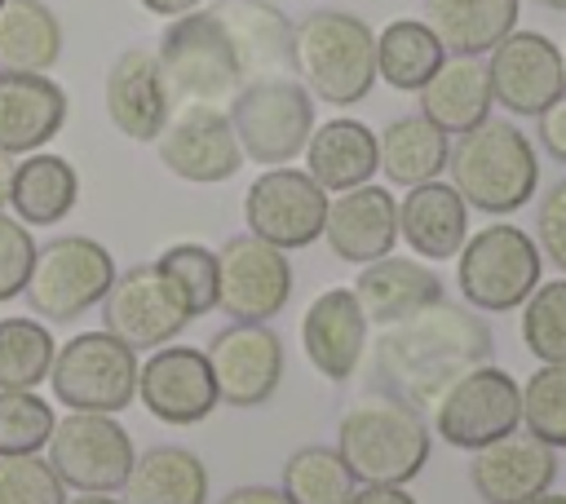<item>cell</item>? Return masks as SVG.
Segmentation results:
<instances>
[{"label": "cell", "mask_w": 566, "mask_h": 504, "mask_svg": "<svg viewBox=\"0 0 566 504\" xmlns=\"http://www.w3.org/2000/svg\"><path fill=\"white\" fill-rule=\"evenodd\" d=\"M336 451L358 486H407L429 464V424L411 402L367 389L336 424Z\"/></svg>", "instance_id": "7a4b0ae2"}, {"label": "cell", "mask_w": 566, "mask_h": 504, "mask_svg": "<svg viewBox=\"0 0 566 504\" xmlns=\"http://www.w3.org/2000/svg\"><path fill=\"white\" fill-rule=\"evenodd\" d=\"M44 460L53 464V473L62 477L66 491H84V495H111L124 486L137 451L128 429L115 416L102 411H66L53 420Z\"/></svg>", "instance_id": "30bf717a"}, {"label": "cell", "mask_w": 566, "mask_h": 504, "mask_svg": "<svg viewBox=\"0 0 566 504\" xmlns=\"http://www.w3.org/2000/svg\"><path fill=\"white\" fill-rule=\"evenodd\" d=\"M221 504H292V500H287L279 486H256V482H248V486L226 491Z\"/></svg>", "instance_id": "f6af8a7d"}, {"label": "cell", "mask_w": 566, "mask_h": 504, "mask_svg": "<svg viewBox=\"0 0 566 504\" xmlns=\"http://www.w3.org/2000/svg\"><path fill=\"white\" fill-rule=\"evenodd\" d=\"M292 75L318 102H363L376 84V31L349 9H310L292 22Z\"/></svg>", "instance_id": "277c9868"}, {"label": "cell", "mask_w": 566, "mask_h": 504, "mask_svg": "<svg viewBox=\"0 0 566 504\" xmlns=\"http://www.w3.org/2000/svg\"><path fill=\"white\" fill-rule=\"evenodd\" d=\"M367 314L354 296V287H327L318 292L301 314V345L318 376L349 380L367 354Z\"/></svg>", "instance_id": "7402d4cb"}, {"label": "cell", "mask_w": 566, "mask_h": 504, "mask_svg": "<svg viewBox=\"0 0 566 504\" xmlns=\"http://www.w3.org/2000/svg\"><path fill=\"white\" fill-rule=\"evenodd\" d=\"M62 57V22L44 0L0 4V71L49 75Z\"/></svg>", "instance_id": "d6a6232c"}, {"label": "cell", "mask_w": 566, "mask_h": 504, "mask_svg": "<svg viewBox=\"0 0 566 504\" xmlns=\"http://www.w3.org/2000/svg\"><path fill=\"white\" fill-rule=\"evenodd\" d=\"M553 477H557V447L539 442L526 429H513L478 447L469 464V482L482 504H526L553 491Z\"/></svg>", "instance_id": "d6986e66"}, {"label": "cell", "mask_w": 566, "mask_h": 504, "mask_svg": "<svg viewBox=\"0 0 566 504\" xmlns=\"http://www.w3.org/2000/svg\"><path fill=\"white\" fill-rule=\"evenodd\" d=\"M35 248L40 243L31 239V225H22L18 217L0 212V301H13L27 287Z\"/></svg>", "instance_id": "b9f144b4"}, {"label": "cell", "mask_w": 566, "mask_h": 504, "mask_svg": "<svg viewBox=\"0 0 566 504\" xmlns=\"http://www.w3.org/2000/svg\"><path fill=\"white\" fill-rule=\"evenodd\" d=\"M119 504H208V469L186 447H150L133 460Z\"/></svg>", "instance_id": "f1b7e54d"}, {"label": "cell", "mask_w": 566, "mask_h": 504, "mask_svg": "<svg viewBox=\"0 0 566 504\" xmlns=\"http://www.w3.org/2000/svg\"><path fill=\"white\" fill-rule=\"evenodd\" d=\"M535 133H539V146L548 150V159L566 164V93L548 111L535 115Z\"/></svg>", "instance_id": "ee69618b"}, {"label": "cell", "mask_w": 566, "mask_h": 504, "mask_svg": "<svg viewBox=\"0 0 566 504\" xmlns=\"http://www.w3.org/2000/svg\"><path fill=\"white\" fill-rule=\"evenodd\" d=\"M159 274L177 287V296L186 301L190 318L217 309V252L203 243H168L155 256Z\"/></svg>", "instance_id": "8d00e7d4"}, {"label": "cell", "mask_w": 566, "mask_h": 504, "mask_svg": "<svg viewBox=\"0 0 566 504\" xmlns=\"http://www.w3.org/2000/svg\"><path fill=\"white\" fill-rule=\"evenodd\" d=\"M155 57H159L168 106H181V102L230 106V97L243 84L234 53L208 9H190V13L172 18L155 44Z\"/></svg>", "instance_id": "52a82bcc"}, {"label": "cell", "mask_w": 566, "mask_h": 504, "mask_svg": "<svg viewBox=\"0 0 566 504\" xmlns=\"http://www.w3.org/2000/svg\"><path fill=\"white\" fill-rule=\"evenodd\" d=\"M217 18L239 80H265V75H292V18L270 0H217L208 4Z\"/></svg>", "instance_id": "ffe728a7"}, {"label": "cell", "mask_w": 566, "mask_h": 504, "mask_svg": "<svg viewBox=\"0 0 566 504\" xmlns=\"http://www.w3.org/2000/svg\"><path fill=\"white\" fill-rule=\"evenodd\" d=\"M354 473L336 447H301L283 464V495L292 504H345L354 495Z\"/></svg>", "instance_id": "e575fe53"}, {"label": "cell", "mask_w": 566, "mask_h": 504, "mask_svg": "<svg viewBox=\"0 0 566 504\" xmlns=\"http://www.w3.org/2000/svg\"><path fill=\"white\" fill-rule=\"evenodd\" d=\"M0 504H66V486L40 451L0 455Z\"/></svg>", "instance_id": "60d3db41"}, {"label": "cell", "mask_w": 566, "mask_h": 504, "mask_svg": "<svg viewBox=\"0 0 566 504\" xmlns=\"http://www.w3.org/2000/svg\"><path fill=\"white\" fill-rule=\"evenodd\" d=\"M517 13L522 0H424V27L464 57H486L517 27Z\"/></svg>", "instance_id": "f546056e"}, {"label": "cell", "mask_w": 566, "mask_h": 504, "mask_svg": "<svg viewBox=\"0 0 566 504\" xmlns=\"http://www.w3.org/2000/svg\"><path fill=\"white\" fill-rule=\"evenodd\" d=\"M53 332L40 318H0V389H35L53 371Z\"/></svg>", "instance_id": "d590c367"}, {"label": "cell", "mask_w": 566, "mask_h": 504, "mask_svg": "<svg viewBox=\"0 0 566 504\" xmlns=\"http://www.w3.org/2000/svg\"><path fill=\"white\" fill-rule=\"evenodd\" d=\"M522 429L548 447H566V363H539L522 385Z\"/></svg>", "instance_id": "ab89813d"}, {"label": "cell", "mask_w": 566, "mask_h": 504, "mask_svg": "<svg viewBox=\"0 0 566 504\" xmlns=\"http://www.w3.org/2000/svg\"><path fill=\"white\" fill-rule=\"evenodd\" d=\"M544 283V252L535 234L513 221L482 225L455 252V287L478 314H509Z\"/></svg>", "instance_id": "5b68a950"}, {"label": "cell", "mask_w": 566, "mask_h": 504, "mask_svg": "<svg viewBox=\"0 0 566 504\" xmlns=\"http://www.w3.org/2000/svg\"><path fill=\"white\" fill-rule=\"evenodd\" d=\"M535 4H544V9H553V13H566V0H535Z\"/></svg>", "instance_id": "816d5d0a"}, {"label": "cell", "mask_w": 566, "mask_h": 504, "mask_svg": "<svg viewBox=\"0 0 566 504\" xmlns=\"http://www.w3.org/2000/svg\"><path fill=\"white\" fill-rule=\"evenodd\" d=\"M376 141H380V172L394 186H420V181L442 177L447 155H451V137L420 111L389 119L376 133Z\"/></svg>", "instance_id": "1f68e13d"}, {"label": "cell", "mask_w": 566, "mask_h": 504, "mask_svg": "<svg viewBox=\"0 0 566 504\" xmlns=\"http://www.w3.org/2000/svg\"><path fill=\"white\" fill-rule=\"evenodd\" d=\"M226 111L243 159L261 168L292 164L314 133V97L296 75L243 80Z\"/></svg>", "instance_id": "8992f818"}, {"label": "cell", "mask_w": 566, "mask_h": 504, "mask_svg": "<svg viewBox=\"0 0 566 504\" xmlns=\"http://www.w3.org/2000/svg\"><path fill=\"white\" fill-rule=\"evenodd\" d=\"M526 504H566V495H553V491H544V495H535V500H526Z\"/></svg>", "instance_id": "f907efd6"}, {"label": "cell", "mask_w": 566, "mask_h": 504, "mask_svg": "<svg viewBox=\"0 0 566 504\" xmlns=\"http://www.w3.org/2000/svg\"><path fill=\"white\" fill-rule=\"evenodd\" d=\"M327 190L292 164L279 168H261V177L248 186L243 195V221L248 234L292 252V248H310L314 239H323V221H327Z\"/></svg>", "instance_id": "7c38bea8"}, {"label": "cell", "mask_w": 566, "mask_h": 504, "mask_svg": "<svg viewBox=\"0 0 566 504\" xmlns=\"http://www.w3.org/2000/svg\"><path fill=\"white\" fill-rule=\"evenodd\" d=\"M323 239L336 261L367 265L376 256H389L398 243V199L389 186H354L327 199Z\"/></svg>", "instance_id": "44dd1931"}, {"label": "cell", "mask_w": 566, "mask_h": 504, "mask_svg": "<svg viewBox=\"0 0 566 504\" xmlns=\"http://www.w3.org/2000/svg\"><path fill=\"white\" fill-rule=\"evenodd\" d=\"M416 97H420V115L433 119L447 137L478 128L482 119H491V106H495L491 80H486V57L447 53L442 66L429 75V84Z\"/></svg>", "instance_id": "83f0119b"}, {"label": "cell", "mask_w": 566, "mask_h": 504, "mask_svg": "<svg viewBox=\"0 0 566 504\" xmlns=\"http://www.w3.org/2000/svg\"><path fill=\"white\" fill-rule=\"evenodd\" d=\"M345 504H416V495H407V486H354Z\"/></svg>", "instance_id": "bcb514c9"}, {"label": "cell", "mask_w": 566, "mask_h": 504, "mask_svg": "<svg viewBox=\"0 0 566 504\" xmlns=\"http://www.w3.org/2000/svg\"><path fill=\"white\" fill-rule=\"evenodd\" d=\"M522 345L539 363H566V279H548L522 301Z\"/></svg>", "instance_id": "f35d334b"}, {"label": "cell", "mask_w": 566, "mask_h": 504, "mask_svg": "<svg viewBox=\"0 0 566 504\" xmlns=\"http://www.w3.org/2000/svg\"><path fill=\"white\" fill-rule=\"evenodd\" d=\"M301 155H305V172L327 195L367 186L380 172V141L354 115H332L327 124H314V133H310Z\"/></svg>", "instance_id": "4316f807"}, {"label": "cell", "mask_w": 566, "mask_h": 504, "mask_svg": "<svg viewBox=\"0 0 566 504\" xmlns=\"http://www.w3.org/2000/svg\"><path fill=\"white\" fill-rule=\"evenodd\" d=\"M186 323H190V309L177 296V287L159 274L155 261L115 274L111 292L102 296V327L137 354L172 345Z\"/></svg>", "instance_id": "9a60e30c"}, {"label": "cell", "mask_w": 566, "mask_h": 504, "mask_svg": "<svg viewBox=\"0 0 566 504\" xmlns=\"http://www.w3.org/2000/svg\"><path fill=\"white\" fill-rule=\"evenodd\" d=\"M102 102H106V119L128 141H155L159 137L172 106H168L159 57H155L150 44H128L111 62L106 84H102Z\"/></svg>", "instance_id": "603a6c76"}, {"label": "cell", "mask_w": 566, "mask_h": 504, "mask_svg": "<svg viewBox=\"0 0 566 504\" xmlns=\"http://www.w3.org/2000/svg\"><path fill=\"white\" fill-rule=\"evenodd\" d=\"M562 66H566V53H562Z\"/></svg>", "instance_id": "f5cc1de1"}, {"label": "cell", "mask_w": 566, "mask_h": 504, "mask_svg": "<svg viewBox=\"0 0 566 504\" xmlns=\"http://www.w3.org/2000/svg\"><path fill=\"white\" fill-rule=\"evenodd\" d=\"M486 80H491L495 106H504L509 115H531L535 119L539 111H548L566 93L562 49L539 31L513 27L486 53Z\"/></svg>", "instance_id": "2e32d148"}, {"label": "cell", "mask_w": 566, "mask_h": 504, "mask_svg": "<svg viewBox=\"0 0 566 504\" xmlns=\"http://www.w3.org/2000/svg\"><path fill=\"white\" fill-rule=\"evenodd\" d=\"M442 292H447L442 274L429 261L394 256V252L367 261L358 270V279H354V296H358V305H363L371 327H389V323H398V318L442 301Z\"/></svg>", "instance_id": "d4e9b609"}, {"label": "cell", "mask_w": 566, "mask_h": 504, "mask_svg": "<svg viewBox=\"0 0 566 504\" xmlns=\"http://www.w3.org/2000/svg\"><path fill=\"white\" fill-rule=\"evenodd\" d=\"M0 4H4V0H0Z\"/></svg>", "instance_id": "db71d44e"}, {"label": "cell", "mask_w": 566, "mask_h": 504, "mask_svg": "<svg viewBox=\"0 0 566 504\" xmlns=\"http://www.w3.org/2000/svg\"><path fill=\"white\" fill-rule=\"evenodd\" d=\"M13 168H18V159H13L9 150H0V212L9 208V190H13Z\"/></svg>", "instance_id": "c3c4849f"}, {"label": "cell", "mask_w": 566, "mask_h": 504, "mask_svg": "<svg viewBox=\"0 0 566 504\" xmlns=\"http://www.w3.org/2000/svg\"><path fill=\"white\" fill-rule=\"evenodd\" d=\"M146 13H155V18H181V13H190V9H199V0H137Z\"/></svg>", "instance_id": "7dc6e473"}, {"label": "cell", "mask_w": 566, "mask_h": 504, "mask_svg": "<svg viewBox=\"0 0 566 504\" xmlns=\"http://www.w3.org/2000/svg\"><path fill=\"white\" fill-rule=\"evenodd\" d=\"M137 402L159 424H199V420H208L221 398H217L203 349H195V345L150 349V358L137 367Z\"/></svg>", "instance_id": "ac0fdd59"}, {"label": "cell", "mask_w": 566, "mask_h": 504, "mask_svg": "<svg viewBox=\"0 0 566 504\" xmlns=\"http://www.w3.org/2000/svg\"><path fill=\"white\" fill-rule=\"evenodd\" d=\"M292 296V261L283 248L234 234L217 248V309L230 323H270Z\"/></svg>", "instance_id": "5bb4252c"}, {"label": "cell", "mask_w": 566, "mask_h": 504, "mask_svg": "<svg viewBox=\"0 0 566 504\" xmlns=\"http://www.w3.org/2000/svg\"><path fill=\"white\" fill-rule=\"evenodd\" d=\"M535 243L566 274V177L553 181L535 208Z\"/></svg>", "instance_id": "7bdbcfd3"}, {"label": "cell", "mask_w": 566, "mask_h": 504, "mask_svg": "<svg viewBox=\"0 0 566 504\" xmlns=\"http://www.w3.org/2000/svg\"><path fill=\"white\" fill-rule=\"evenodd\" d=\"M115 256L88 239V234H57L44 248H35L31 274H27V305L44 323H71L102 305V296L115 283Z\"/></svg>", "instance_id": "ba28073f"}, {"label": "cell", "mask_w": 566, "mask_h": 504, "mask_svg": "<svg viewBox=\"0 0 566 504\" xmlns=\"http://www.w3.org/2000/svg\"><path fill=\"white\" fill-rule=\"evenodd\" d=\"M433 429L442 442L460 451H478L513 429H522V385L491 363L469 367L438 402H433Z\"/></svg>", "instance_id": "8fae6325"}, {"label": "cell", "mask_w": 566, "mask_h": 504, "mask_svg": "<svg viewBox=\"0 0 566 504\" xmlns=\"http://www.w3.org/2000/svg\"><path fill=\"white\" fill-rule=\"evenodd\" d=\"M155 146H159V164L190 186H217L243 168V150L226 106H208V102L172 106Z\"/></svg>", "instance_id": "4fadbf2b"}, {"label": "cell", "mask_w": 566, "mask_h": 504, "mask_svg": "<svg viewBox=\"0 0 566 504\" xmlns=\"http://www.w3.org/2000/svg\"><path fill=\"white\" fill-rule=\"evenodd\" d=\"M75 199H80V172L71 159L53 150H31L18 159L9 208L22 225H53L75 208Z\"/></svg>", "instance_id": "4dcf8cb0"}, {"label": "cell", "mask_w": 566, "mask_h": 504, "mask_svg": "<svg viewBox=\"0 0 566 504\" xmlns=\"http://www.w3.org/2000/svg\"><path fill=\"white\" fill-rule=\"evenodd\" d=\"M447 181L469 212L478 208L486 217H509L539 190V155L513 119H482L451 141Z\"/></svg>", "instance_id": "3957f363"}, {"label": "cell", "mask_w": 566, "mask_h": 504, "mask_svg": "<svg viewBox=\"0 0 566 504\" xmlns=\"http://www.w3.org/2000/svg\"><path fill=\"white\" fill-rule=\"evenodd\" d=\"M398 239H407L420 261H447L469 239V203L442 177L407 186L398 199Z\"/></svg>", "instance_id": "484cf974"}, {"label": "cell", "mask_w": 566, "mask_h": 504, "mask_svg": "<svg viewBox=\"0 0 566 504\" xmlns=\"http://www.w3.org/2000/svg\"><path fill=\"white\" fill-rule=\"evenodd\" d=\"M491 327L478 309L455 301H433L389 327L371 340V367L376 385L416 411H433V402L478 363H491Z\"/></svg>", "instance_id": "6da1fadb"}, {"label": "cell", "mask_w": 566, "mask_h": 504, "mask_svg": "<svg viewBox=\"0 0 566 504\" xmlns=\"http://www.w3.org/2000/svg\"><path fill=\"white\" fill-rule=\"evenodd\" d=\"M66 504H119V500H111V495H75V500H66Z\"/></svg>", "instance_id": "681fc988"}, {"label": "cell", "mask_w": 566, "mask_h": 504, "mask_svg": "<svg viewBox=\"0 0 566 504\" xmlns=\"http://www.w3.org/2000/svg\"><path fill=\"white\" fill-rule=\"evenodd\" d=\"M137 349H128L106 327L80 332L53 354V398L66 411H102L115 416L137 402Z\"/></svg>", "instance_id": "9c48e42d"}, {"label": "cell", "mask_w": 566, "mask_h": 504, "mask_svg": "<svg viewBox=\"0 0 566 504\" xmlns=\"http://www.w3.org/2000/svg\"><path fill=\"white\" fill-rule=\"evenodd\" d=\"M53 402L35 389H0V455H35L53 433Z\"/></svg>", "instance_id": "74e56055"}, {"label": "cell", "mask_w": 566, "mask_h": 504, "mask_svg": "<svg viewBox=\"0 0 566 504\" xmlns=\"http://www.w3.org/2000/svg\"><path fill=\"white\" fill-rule=\"evenodd\" d=\"M71 115L66 88L53 75L35 71H0V150L31 155L44 150Z\"/></svg>", "instance_id": "cb8c5ba5"}, {"label": "cell", "mask_w": 566, "mask_h": 504, "mask_svg": "<svg viewBox=\"0 0 566 504\" xmlns=\"http://www.w3.org/2000/svg\"><path fill=\"white\" fill-rule=\"evenodd\" d=\"M203 358H208L217 398L230 407H261L274 398V389L283 380V340L265 323L221 327L208 340Z\"/></svg>", "instance_id": "e0dca14e"}, {"label": "cell", "mask_w": 566, "mask_h": 504, "mask_svg": "<svg viewBox=\"0 0 566 504\" xmlns=\"http://www.w3.org/2000/svg\"><path fill=\"white\" fill-rule=\"evenodd\" d=\"M447 49L424 27V18H394L376 31V80L398 93H420L429 75L442 66Z\"/></svg>", "instance_id": "836d02e7"}]
</instances>
